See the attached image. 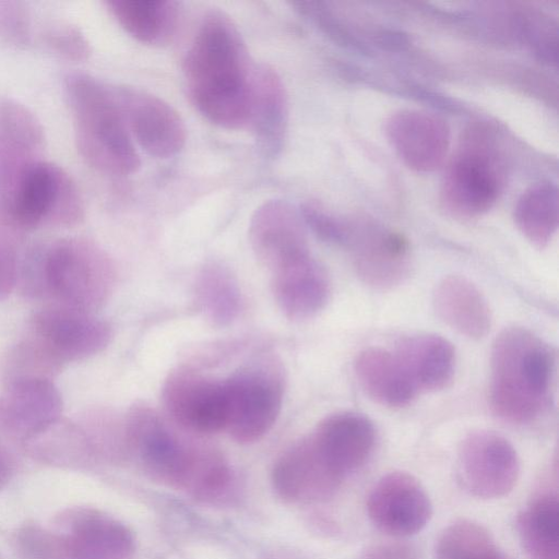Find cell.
Wrapping results in <instances>:
<instances>
[{
  "label": "cell",
  "instance_id": "obj_1",
  "mask_svg": "<svg viewBox=\"0 0 559 559\" xmlns=\"http://www.w3.org/2000/svg\"><path fill=\"white\" fill-rule=\"evenodd\" d=\"M182 72L197 110L225 129L249 124L255 68L234 21L210 11L185 53Z\"/></svg>",
  "mask_w": 559,
  "mask_h": 559
},
{
  "label": "cell",
  "instance_id": "obj_2",
  "mask_svg": "<svg viewBox=\"0 0 559 559\" xmlns=\"http://www.w3.org/2000/svg\"><path fill=\"white\" fill-rule=\"evenodd\" d=\"M123 423L126 448L152 478L202 499L224 486L229 466L221 452L178 435L154 408L135 404Z\"/></svg>",
  "mask_w": 559,
  "mask_h": 559
},
{
  "label": "cell",
  "instance_id": "obj_3",
  "mask_svg": "<svg viewBox=\"0 0 559 559\" xmlns=\"http://www.w3.org/2000/svg\"><path fill=\"white\" fill-rule=\"evenodd\" d=\"M63 90L73 117L75 143L82 158L96 170L128 176L140 168L115 86L85 74L64 76Z\"/></svg>",
  "mask_w": 559,
  "mask_h": 559
},
{
  "label": "cell",
  "instance_id": "obj_4",
  "mask_svg": "<svg viewBox=\"0 0 559 559\" xmlns=\"http://www.w3.org/2000/svg\"><path fill=\"white\" fill-rule=\"evenodd\" d=\"M555 358L550 347L523 328L503 330L490 357V405L504 421H534L545 408L551 386Z\"/></svg>",
  "mask_w": 559,
  "mask_h": 559
},
{
  "label": "cell",
  "instance_id": "obj_5",
  "mask_svg": "<svg viewBox=\"0 0 559 559\" xmlns=\"http://www.w3.org/2000/svg\"><path fill=\"white\" fill-rule=\"evenodd\" d=\"M34 252L40 297H51L60 306L92 313L112 294L115 264L96 242L69 237L34 248Z\"/></svg>",
  "mask_w": 559,
  "mask_h": 559
},
{
  "label": "cell",
  "instance_id": "obj_6",
  "mask_svg": "<svg viewBox=\"0 0 559 559\" xmlns=\"http://www.w3.org/2000/svg\"><path fill=\"white\" fill-rule=\"evenodd\" d=\"M504 185V168L492 135L471 128L451 159L441 185V202L457 216L489 211Z\"/></svg>",
  "mask_w": 559,
  "mask_h": 559
},
{
  "label": "cell",
  "instance_id": "obj_7",
  "mask_svg": "<svg viewBox=\"0 0 559 559\" xmlns=\"http://www.w3.org/2000/svg\"><path fill=\"white\" fill-rule=\"evenodd\" d=\"M2 205L23 231L40 226L73 227L85 216L75 181L58 165L44 160L25 174L9 204Z\"/></svg>",
  "mask_w": 559,
  "mask_h": 559
},
{
  "label": "cell",
  "instance_id": "obj_8",
  "mask_svg": "<svg viewBox=\"0 0 559 559\" xmlns=\"http://www.w3.org/2000/svg\"><path fill=\"white\" fill-rule=\"evenodd\" d=\"M226 394L225 429L238 443L260 440L272 428L281 412L283 380L275 364L254 362L224 379Z\"/></svg>",
  "mask_w": 559,
  "mask_h": 559
},
{
  "label": "cell",
  "instance_id": "obj_9",
  "mask_svg": "<svg viewBox=\"0 0 559 559\" xmlns=\"http://www.w3.org/2000/svg\"><path fill=\"white\" fill-rule=\"evenodd\" d=\"M162 401L167 415L181 430L207 435L225 429L224 380L180 367L165 379Z\"/></svg>",
  "mask_w": 559,
  "mask_h": 559
},
{
  "label": "cell",
  "instance_id": "obj_10",
  "mask_svg": "<svg viewBox=\"0 0 559 559\" xmlns=\"http://www.w3.org/2000/svg\"><path fill=\"white\" fill-rule=\"evenodd\" d=\"M457 469L466 491L477 498L497 499L516 485L520 460L508 439L493 431L477 430L461 442Z\"/></svg>",
  "mask_w": 559,
  "mask_h": 559
},
{
  "label": "cell",
  "instance_id": "obj_11",
  "mask_svg": "<svg viewBox=\"0 0 559 559\" xmlns=\"http://www.w3.org/2000/svg\"><path fill=\"white\" fill-rule=\"evenodd\" d=\"M45 140L43 124L28 107L0 96V203L9 204L25 174L43 160Z\"/></svg>",
  "mask_w": 559,
  "mask_h": 559
},
{
  "label": "cell",
  "instance_id": "obj_12",
  "mask_svg": "<svg viewBox=\"0 0 559 559\" xmlns=\"http://www.w3.org/2000/svg\"><path fill=\"white\" fill-rule=\"evenodd\" d=\"M115 87L130 134L148 155L165 159L183 148L187 129L171 105L146 91Z\"/></svg>",
  "mask_w": 559,
  "mask_h": 559
},
{
  "label": "cell",
  "instance_id": "obj_13",
  "mask_svg": "<svg viewBox=\"0 0 559 559\" xmlns=\"http://www.w3.org/2000/svg\"><path fill=\"white\" fill-rule=\"evenodd\" d=\"M31 334L63 364L100 353L112 337V329L107 321L91 312L60 305L37 311L31 320Z\"/></svg>",
  "mask_w": 559,
  "mask_h": 559
},
{
  "label": "cell",
  "instance_id": "obj_14",
  "mask_svg": "<svg viewBox=\"0 0 559 559\" xmlns=\"http://www.w3.org/2000/svg\"><path fill=\"white\" fill-rule=\"evenodd\" d=\"M371 523L382 533L406 537L420 532L432 514L421 484L406 472H390L371 488L367 499Z\"/></svg>",
  "mask_w": 559,
  "mask_h": 559
},
{
  "label": "cell",
  "instance_id": "obj_15",
  "mask_svg": "<svg viewBox=\"0 0 559 559\" xmlns=\"http://www.w3.org/2000/svg\"><path fill=\"white\" fill-rule=\"evenodd\" d=\"M345 248L352 250L357 275L371 287L392 288L409 274V247L401 234L368 223H350Z\"/></svg>",
  "mask_w": 559,
  "mask_h": 559
},
{
  "label": "cell",
  "instance_id": "obj_16",
  "mask_svg": "<svg viewBox=\"0 0 559 559\" xmlns=\"http://www.w3.org/2000/svg\"><path fill=\"white\" fill-rule=\"evenodd\" d=\"M271 480L277 496L285 501L311 503L332 497L343 478L307 436L281 454L273 466Z\"/></svg>",
  "mask_w": 559,
  "mask_h": 559
},
{
  "label": "cell",
  "instance_id": "obj_17",
  "mask_svg": "<svg viewBox=\"0 0 559 559\" xmlns=\"http://www.w3.org/2000/svg\"><path fill=\"white\" fill-rule=\"evenodd\" d=\"M249 241L254 255L270 271L310 254L300 213L285 200H267L255 209Z\"/></svg>",
  "mask_w": 559,
  "mask_h": 559
},
{
  "label": "cell",
  "instance_id": "obj_18",
  "mask_svg": "<svg viewBox=\"0 0 559 559\" xmlns=\"http://www.w3.org/2000/svg\"><path fill=\"white\" fill-rule=\"evenodd\" d=\"M385 133L403 163L421 173L442 164L450 143L448 124L439 117L418 110L392 115L386 121Z\"/></svg>",
  "mask_w": 559,
  "mask_h": 559
},
{
  "label": "cell",
  "instance_id": "obj_19",
  "mask_svg": "<svg viewBox=\"0 0 559 559\" xmlns=\"http://www.w3.org/2000/svg\"><path fill=\"white\" fill-rule=\"evenodd\" d=\"M60 533L69 559H131L132 532L118 520L94 510H73L62 516Z\"/></svg>",
  "mask_w": 559,
  "mask_h": 559
},
{
  "label": "cell",
  "instance_id": "obj_20",
  "mask_svg": "<svg viewBox=\"0 0 559 559\" xmlns=\"http://www.w3.org/2000/svg\"><path fill=\"white\" fill-rule=\"evenodd\" d=\"M309 436L343 479L366 463L376 441L371 420L353 412H340L323 418Z\"/></svg>",
  "mask_w": 559,
  "mask_h": 559
},
{
  "label": "cell",
  "instance_id": "obj_21",
  "mask_svg": "<svg viewBox=\"0 0 559 559\" xmlns=\"http://www.w3.org/2000/svg\"><path fill=\"white\" fill-rule=\"evenodd\" d=\"M61 395L50 380H31L3 388L0 427L22 442L61 417Z\"/></svg>",
  "mask_w": 559,
  "mask_h": 559
},
{
  "label": "cell",
  "instance_id": "obj_22",
  "mask_svg": "<svg viewBox=\"0 0 559 559\" xmlns=\"http://www.w3.org/2000/svg\"><path fill=\"white\" fill-rule=\"evenodd\" d=\"M285 84L269 66L255 68L249 124L261 155L276 158L285 146L289 106Z\"/></svg>",
  "mask_w": 559,
  "mask_h": 559
},
{
  "label": "cell",
  "instance_id": "obj_23",
  "mask_svg": "<svg viewBox=\"0 0 559 559\" xmlns=\"http://www.w3.org/2000/svg\"><path fill=\"white\" fill-rule=\"evenodd\" d=\"M271 285L278 308L295 321L319 313L330 296L328 275L311 253L272 271Z\"/></svg>",
  "mask_w": 559,
  "mask_h": 559
},
{
  "label": "cell",
  "instance_id": "obj_24",
  "mask_svg": "<svg viewBox=\"0 0 559 559\" xmlns=\"http://www.w3.org/2000/svg\"><path fill=\"white\" fill-rule=\"evenodd\" d=\"M417 392H436L447 388L454 376L456 356L451 342L436 334L403 338L394 353Z\"/></svg>",
  "mask_w": 559,
  "mask_h": 559
},
{
  "label": "cell",
  "instance_id": "obj_25",
  "mask_svg": "<svg viewBox=\"0 0 559 559\" xmlns=\"http://www.w3.org/2000/svg\"><path fill=\"white\" fill-rule=\"evenodd\" d=\"M432 301L439 318L469 338H481L490 330L491 311L486 298L463 276L442 278L436 286Z\"/></svg>",
  "mask_w": 559,
  "mask_h": 559
},
{
  "label": "cell",
  "instance_id": "obj_26",
  "mask_svg": "<svg viewBox=\"0 0 559 559\" xmlns=\"http://www.w3.org/2000/svg\"><path fill=\"white\" fill-rule=\"evenodd\" d=\"M356 378L374 402L386 407H404L417 390L394 353L370 347L359 353L354 364Z\"/></svg>",
  "mask_w": 559,
  "mask_h": 559
},
{
  "label": "cell",
  "instance_id": "obj_27",
  "mask_svg": "<svg viewBox=\"0 0 559 559\" xmlns=\"http://www.w3.org/2000/svg\"><path fill=\"white\" fill-rule=\"evenodd\" d=\"M105 5L130 36L151 46L171 40L181 15L174 0H106Z\"/></svg>",
  "mask_w": 559,
  "mask_h": 559
},
{
  "label": "cell",
  "instance_id": "obj_28",
  "mask_svg": "<svg viewBox=\"0 0 559 559\" xmlns=\"http://www.w3.org/2000/svg\"><path fill=\"white\" fill-rule=\"evenodd\" d=\"M557 487H542L519 514L518 532L531 559H559Z\"/></svg>",
  "mask_w": 559,
  "mask_h": 559
},
{
  "label": "cell",
  "instance_id": "obj_29",
  "mask_svg": "<svg viewBox=\"0 0 559 559\" xmlns=\"http://www.w3.org/2000/svg\"><path fill=\"white\" fill-rule=\"evenodd\" d=\"M23 443L34 459L51 465L80 466L95 456L81 423L61 417Z\"/></svg>",
  "mask_w": 559,
  "mask_h": 559
},
{
  "label": "cell",
  "instance_id": "obj_30",
  "mask_svg": "<svg viewBox=\"0 0 559 559\" xmlns=\"http://www.w3.org/2000/svg\"><path fill=\"white\" fill-rule=\"evenodd\" d=\"M194 294L203 316L214 325L230 324L241 310V294L231 272L221 263H206L199 271Z\"/></svg>",
  "mask_w": 559,
  "mask_h": 559
},
{
  "label": "cell",
  "instance_id": "obj_31",
  "mask_svg": "<svg viewBox=\"0 0 559 559\" xmlns=\"http://www.w3.org/2000/svg\"><path fill=\"white\" fill-rule=\"evenodd\" d=\"M63 362L38 338L29 335L7 346L0 354V382L3 388L31 380H50Z\"/></svg>",
  "mask_w": 559,
  "mask_h": 559
},
{
  "label": "cell",
  "instance_id": "obj_32",
  "mask_svg": "<svg viewBox=\"0 0 559 559\" xmlns=\"http://www.w3.org/2000/svg\"><path fill=\"white\" fill-rule=\"evenodd\" d=\"M558 189L551 182H539L523 192L514 207L519 230L534 246L549 243L558 228Z\"/></svg>",
  "mask_w": 559,
  "mask_h": 559
},
{
  "label": "cell",
  "instance_id": "obj_33",
  "mask_svg": "<svg viewBox=\"0 0 559 559\" xmlns=\"http://www.w3.org/2000/svg\"><path fill=\"white\" fill-rule=\"evenodd\" d=\"M436 559H508L491 534L480 524L459 520L440 533L435 546Z\"/></svg>",
  "mask_w": 559,
  "mask_h": 559
},
{
  "label": "cell",
  "instance_id": "obj_34",
  "mask_svg": "<svg viewBox=\"0 0 559 559\" xmlns=\"http://www.w3.org/2000/svg\"><path fill=\"white\" fill-rule=\"evenodd\" d=\"M24 233L0 204V301L10 296L17 285L19 248Z\"/></svg>",
  "mask_w": 559,
  "mask_h": 559
},
{
  "label": "cell",
  "instance_id": "obj_35",
  "mask_svg": "<svg viewBox=\"0 0 559 559\" xmlns=\"http://www.w3.org/2000/svg\"><path fill=\"white\" fill-rule=\"evenodd\" d=\"M43 40L56 56L73 62L86 61L92 47L84 33L69 22H53L45 27Z\"/></svg>",
  "mask_w": 559,
  "mask_h": 559
},
{
  "label": "cell",
  "instance_id": "obj_36",
  "mask_svg": "<svg viewBox=\"0 0 559 559\" xmlns=\"http://www.w3.org/2000/svg\"><path fill=\"white\" fill-rule=\"evenodd\" d=\"M17 548L26 559H69L62 537L36 525L21 528Z\"/></svg>",
  "mask_w": 559,
  "mask_h": 559
},
{
  "label": "cell",
  "instance_id": "obj_37",
  "mask_svg": "<svg viewBox=\"0 0 559 559\" xmlns=\"http://www.w3.org/2000/svg\"><path fill=\"white\" fill-rule=\"evenodd\" d=\"M302 222L323 241L344 247L349 222L342 221L319 205L308 203L300 209Z\"/></svg>",
  "mask_w": 559,
  "mask_h": 559
},
{
  "label": "cell",
  "instance_id": "obj_38",
  "mask_svg": "<svg viewBox=\"0 0 559 559\" xmlns=\"http://www.w3.org/2000/svg\"><path fill=\"white\" fill-rule=\"evenodd\" d=\"M31 37V17L27 8L19 1H0V39L24 47Z\"/></svg>",
  "mask_w": 559,
  "mask_h": 559
},
{
  "label": "cell",
  "instance_id": "obj_39",
  "mask_svg": "<svg viewBox=\"0 0 559 559\" xmlns=\"http://www.w3.org/2000/svg\"><path fill=\"white\" fill-rule=\"evenodd\" d=\"M359 559H419L416 549L403 542H384L369 546Z\"/></svg>",
  "mask_w": 559,
  "mask_h": 559
},
{
  "label": "cell",
  "instance_id": "obj_40",
  "mask_svg": "<svg viewBox=\"0 0 559 559\" xmlns=\"http://www.w3.org/2000/svg\"><path fill=\"white\" fill-rule=\"evenodd\" d=\"M14 469L13 459L8 450L0 444V489L11 479Z\"/></svg>",
  "mask_w": 559,
  "mask_h": 559
}]
</instances>
